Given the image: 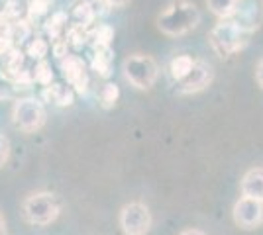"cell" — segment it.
<instances>
[{
    "instance_id": "6da1fadb",
    "label": "cell",
    "mask_w": 263,
    "mask_h": 235,
    "mask_svg": "<svg viewBox=\"0 0 263 235\" xmlns=\"http://www.w3.org/2000/svg\"><path fill=\"white\" fill-rule=\"evenodd\" d=\"M200 24V10L189 0H173L157 16V28L165 35L179 37L193 32Z\"/></svg>"
},
{
    "instance_id": "7a4b0ae2",
    "label": "cell",
    "mask_w": 263,
    "mask_h": 235,
    "mask_svg": "<svg viewBox=\"0 0 263 235\" xmlns=\"http://www.w3.org/2000/svg\"><path fill=\"white\" fill-rule=\"evenodd\" d=\"M209 39L212 49L218 53V57L226 59V57L234 55L240 49H243L248 39H250V35L243 34L230 18H224V20H218V24L210 30Z\"/></svg>"
},
{
    "instance_id": "3957f363",
    "label": "cell",
    "mask_w": 263,
    "mask_h": 235,
    "mask_svg": "<svg viewBox=\"0 0 263 235\" xmlns=\"http://www.w3.org/2000/svg\"><path fill=\"white\" fill-rule=\"evenodd\" d=\"M59 212H61V202L51 192L30 194L22 204V213L26 222L33 225H49L57 220Z\"/></svg>"
},
{
    "instance_id": "277c9868",
    "label": "cell",
    "mask_w": 263,
    "mask_h": 235,
    "mask_svg": "<svg viewBox=\"0 0 263 235\" xmlns=\"http://www.w3.org/2000/svg\"><path fill=\"white\" fill-rule=\"evenodd\" d=\"M122 71H124L126 80L138 90H149L159 77V67L155 59L143 53H134L126 57Z\"/></svg>"
},
{
    "instance_id": "5b68a950",
    "label": "cell",
    "mask_w": 263,
    "mask_h": 235,
    "mask_svg": "<svg viewBox=\"0 0 263 235\" xmlns=\"http://www.w3.org/2000/svg\"><path fill=\"white\" fill-rule=\"evenodd\" d=\"M45 108L44 104L35 98H20V100L14 102V108H12V120L14 125L26 132V134H33L37 130H42L45 123Z\"/></svg>"
},
{
    "instance_id": "8992f818",
    "label": "cell",
    "mask_w": 263,
    "mask_h": 235,
    "mask_svg": "<svg viewBox=\"0 0 263 235\" xmlns=\"http://www.w3.org/2000/svg\"><path fill=\"white\" fill-rule=\"evenodd\" d=\"M152 212L142 202H130L122 208L120 227L126 235H145L152 229Z\"/></svg>"
},
{
    "instance_id": "52a82bcc",
    "label": "cell",
    "mask_w": 263,
    "mask_h": 235,
    "mask_svg": "<svg viewBox=\"0 0 263 235\" xmlns=\"http://www.w3.org/2000/svg\"><path fill=\"white\" fill-rule=\"evenodd\" d=\"M230 20L243 34L252 35L263 24V0H238Z\"/></svg>"
},
{
    "instance_id": "ba28073f",
    "label": "cell",
    "mask_w": 263,
    "mask_h": 235,
    "mask_svg": "<svg viewBox=\"0 0 263 235\" xmlns=\"http://www.w3.org/2000/svg\"><path fill=\"white\" fill-rule=\"evenodd\" d=\"M212 78H214L212 65L206 63V61H202V59H195L191 71L179 82H175L177 94H195V92H200V90H204L212 82Z\"/></svg>"
},
{
    "instance_id": "9c48e42d",
    "label": "cell",
    "mask_w": 263,
    "mask_h": 235,
    "mask_svg": "<svg viewBox=\"0 0 263 235\" xmlns=\"http://www.w3.org/2000/svg\"><path fill=\"white\" fill-rule=\"evenodd\" d=\"M232 216L241 229H255L263 224V202L240 196V200L234 204Z\"/></svg>"
},
{
    "instance_id": "30bf717a",
    "label": "cell",
    "mask_w": 263,
    "mask_h": 235,
    "mask_svg": "<svg viewBox=\"0 0 263 235\" xmlns=\"http://www.w3.org/2000/svg\"><path fill=\"white\" fill-rule=\"evenodd\" d=\"M61 71H63V77L67 78V82L71 87H75L77 92H85L88 84L87 71H85V63L75 55H65L61 59Z\"/></svg>"
},
{
    "instance_id": "8fae6325",
    "label": "cell",
    "mask_w": 263,
    "mask_h": 235,
    "mask_svg": "<svg viewBox=\"0 0 263 235\" xmlns=\"http://www.w3.org/2000/svg\"><path fill=\"white\" fill-rule=\"evenodd\" d=\"M241 196L263 202V168H250L241 179Z\"/></svg>"
},
{
    "instance_id": "7c38bea8",
    "label": "cell",
    "mask_w": 263,
    "mask_h": 235,
    "mask_svg": "<svg viewBox=\"0 0 263 235\" xmlns=\"http://www.w3.org/2000/svg\"><path fill=\"white\" fill-rule=\"evenodd\" d=\"M2 14L12 22H26L30 18V0H4Z\"/></svg>"
},
{
    "instance_id": "4fadbf2b",
    "label": "cell",
    "mask_w": 263,
    "mask_h": 235,
    "mask_svg": "<svg viewBox=\"0 0 263 235\" xmlns=\"http://www.w3.org/2000/svg\"><path fill=\"white\" fill-rule=\"evenodd\" d=\"M112 49L110 45H95V55H92V69L100 77H110L112 69Z\"/></svg>"
},
{
    "instance_id": "5bb4252c",
    "label": "cell",
    "mask_w": 263,
    "mask_h": 235,
    "mask_svg": "<svg viewBox=\"0 0 263 235\" xmlns=\"http://www.w3.org/2000/svg\"><path fill=\"white\" fill-rule=\"evenodd\" d=\"M44 94L49 98V100L57 104V106H71L73 104V90L65 87V84H59V82H55V84H49V87H45Z\"/></svg>"
},
{
    "instance_id": "9a60e30c",
    "label": "cell",
    "mask_w": 263,
    "mask_h": 235,
    "mask_svg": "<svg viewBox=\"0 0 263 235\" xmlns=\"http://www.w3.org/2000/svg\"><path fill=\"white\" fill-rule=\"evenodd\" d=\"M193 61H195V59H193L191 55H175L173 57V59L169 61V67H167V73H169L171 80H173V82H179V80L191 71Z\"/></svg>"
},
{
    "instance_id": "2e32d148",
    "label": "cell",
    "mask_w": 263,
    "mask_h": 235,
    "mask_svg": "<svg viewBox=\"0 0 263 235\" xmlns=\"http://www.w3.org/2000/svg\"><path fill=\"white\" fill-rule=\"evenodd\" d=\"M236 2H238V0H206V6H209V10L212 12L218 20H224V18H230L232 16Z\"/></svg>"
},
{
    "instance_id": "e0dca14e",
    "label": "cell",
    "mask_w": 263,
    "mask_h": 235,
    "mask_svg": "<svg viewBox=\"0 0 263 235\" xmlns=\"http://www.w3.org/2000/svg\"><path fill=\"white\" fill-rule=\"evenodd\" d=\"M118 96H120L118 87H116L114 82H106V84L102 87V90H100V106H102L104 110L114 108L116 102H118Z\"/></svg>"
},
{
    "instance_id": "ac0fdd59",
    "label": "cell",
    "mask_w": 263,
    "mask_h": 235,
    "mask_svg": "<svg viewBox=\"0 0 263 235\" xmlns=\"http://www.w3.org/2000/svg\"><path fill=\"white\" fill-rule=\"evenodd\" d=\"M83 4L88 10V14L92 16V20H99V18L106 16L110 12V6L104 0H83Z\"/></svg>"
},
{
    "instance_id": "d6986e66",
    "label": "cell",
    "mask_w": 263,
    "mask_h": 235,
    "mask_svg": "<svg viewBox=\"0 0 263 235\" xmlns=\"http://www.w3.org/2000/svg\"><path fill=\"white\" fill-rule=\"evenodd\" d=\"M47 44H45V39H42V37H35V39H32L30 44H28V49H26V53L30 57H33V59H40V61H44V57L47 55Z\"/></svg>"
},
{
    "instance_id": "ffe728a7",
    "label": "cell",
    "mask_w": 263,
    "mask_h": 235,
    "mask_svg": "<svg viewBox=\"0 0 263 235\" xmlns=\"http://www.w3.org/2000/svg\"><path fill=\"white\" fill-rule=\"evenodd\" d=\"M51 4H53V0H30V18H37V16L47 14Z\"/></svg>"
},
{
    "instance_id": "44dd1931",
    "label": "cell",
    "mask_w": 263,
    "mask_h": 235,
    "mask_svg": "<svg viewBox=\"0 0 263 235\" xmlns=\"http://www.w3.org/2000/svg\"><path fill=\"white\" fill-rule=\"evenodd\" d=\"M35 80L42 82V84H49L51 82V71H49V65L45 61L37 63V67H35Z\"/></svg>"
},
{
    "instance_id": "7402d4cb",
    "label": "cell",
    "mask_w": 263,
    "mask_h": 235,
    "mask_svg": "<svg viewBox=\"0 0 263 235\" xmlns=\"http://www.w3.org/2000/svg\"><path fill=\"white\" fill-rule=\"evenodd\" d=\"M12 89H14V84H12V80L2 71H0V100H4V98H10L12 96Z\"/></svg>"
},
{
    "instance_id": "603a6c76",
    "label": "cell",
    "mask_w": 263,
    "mask_h": 235,
    "mask_svg": "<svg viewBox=\"0 0 263 235\" xmlns=\"http://www.w3.org/2000/svg\"><path fill=\"white\" fill-rule=\"evenodd\" d=\"M8 157H10V141L4 135H0V167L8 161Z\"/></svg>"
},
{
    "instance_id": "cb8c5ba5",
    "label": "cell",
    "mask_w": 263,
    "mask_h": 235,
    "mask_svg": "<svg viewBox=\"0 0 263 235\" xmlns=\"http://www.w3.org/2000/svg\"><path fill=\"white\" fill-rule=\"evenodd\" d=\"M255 80H257V84L263 89V59H259V63L255 67Z\"/></svg>"
},
{
    "instance_id": "d4e9b609",
    "label": "cell",
    "mask_w": 263,
    "mask_h": 235,
    "mask_svg": "<svg viewBox=\"0 0 263 235\" xmlns=\"http://www.w3.org/2000/svg\"><path fill=\"white\" fill-rule=\"evenodd\" d=\"M104 2L108 4L110 8H124V6H126L130 0H104Z\"/></svg>"
},
{
    "instance_id": "484cf974",
    "label": "cell",
    "mask_w": 263,
    "mask_h": 235,
    "mask_svg": "<svg viewBox=\"0 0 263 235\" xmlns=\"http://www.w3.org/2000/svg\"><path fill=\"white\" fill-rule=\"evenodd\" d=\"M181 235H206L204 231H200V229H185Z\"/></svg>"
},
{
    "instance_id": "4316f807",
    "label": "cell",
    "mask_w": 263,
    "mask_h": 235,
    "mask_svg": "<svg viewBox=\"0 0 263 235\" xmlns=\"http://www.w3.org/2000/svg\"><path fill=\"white\" fill-rule=\"evenodd\" d=\"M4 231V218H2V213H0V235Z\"/></svg>"
}]
</instances>
